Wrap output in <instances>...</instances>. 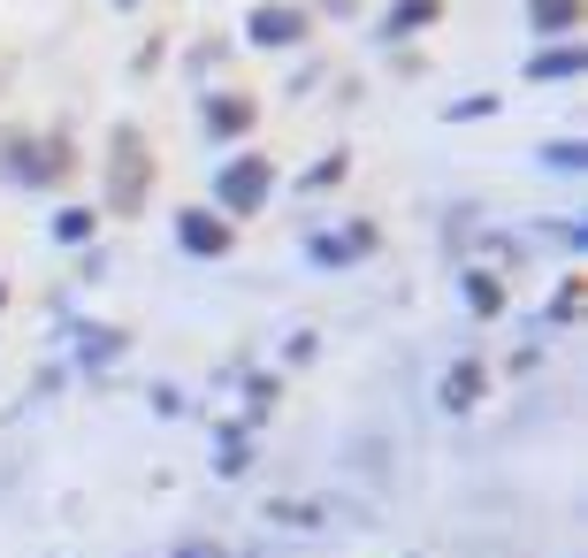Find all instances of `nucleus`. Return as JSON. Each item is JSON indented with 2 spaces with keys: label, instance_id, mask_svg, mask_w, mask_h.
I'll list each match as a JSON object with an SVG mask.
<instances>
[{
  "label": "nucleus",
  "instance_id": "obj_5",
  "mask_svg": "<svg viewBox=\"0 0 588 558\" xmlns=\"http://www.w3.org/2000/svg\"><path fill=\"white\" fill-rule=\"evenodd\" d=\"M574 8H581V0H535V23H566Z\"/></svg>",
  "mask_w": 588,
  "mask_h": 558
},
{
  "label": "nucleus",
  "instance_id": "obj_2",
  "mask_svg": "<svg viewBox=\"0 0 588 558\" xmlns=\"http://www.w3.org/2000/svg\"><path fill=\"white\" fill-rule=\"evenodd\" d=\"M260 191H268V169H260V161H237V169H230V207H253Z\"/></svg>",
  "mask_w": 588,
  "mask_h": 558
},
{
  "label": "nucleus",
  "instance_id": "obj_3",
  "mask_svg": "<svg viewBox=\"0 0 588 558\" xmlns=\"http://www.w3.org/2000/svg\"><path fill=\"white\" fill-rule=\"evenodd\" d=\"M184 237H191L199 253H222V245H230V230H222V222H207V214H184Z\"/></svg>",
  "mask_w": 588,
  "mask_h": 558
},
{
  "label": "nucleus",
  "instance_id": "obj_1",
  "mask_svg": "<svg viewBox=\"0 0 588 558\" xmlns=\"http://www.w3.org/2000/svg\"><path fill=\"white\" fill-rule=\"evenodd\" d=\"M115 154H123V177H115V207H138V131H123V138H115Z\"/></svg>",
  "mask_w": 588,
  "mask_h": 558
},
{
  "label": "nucleus",
  "instance_id": "obj_4",
  "mask_svg": "<svg viewBox=\"0 0 588 558\" xmlns=\"http://www.w3.org/2000/svg\"><path fill=\"white\" fill-rule=\"evenodd\" d=\"M253 31H260V38H291V31H298V15H276V8H268V15H260Z\"/></svg>",
  "mask_w": 588,
  "mask_h": 558
}]
</instances>
